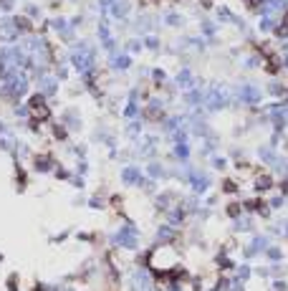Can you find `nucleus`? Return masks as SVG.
I'll return each mask as SVG.
<instances>
[{
    "instance_id": "6",
    "label": "nucleus",
    "mask_w": 288,
    "mask_h": 291,
    "mask_svg": "<svg viewBox=\"0 0 288 291\" xmlns=\"http://www.w3.org/2000/svg\"><path fill=\"white\" fill-rule=\"evenodd\" d=\"M223 192H225V195H235V192H238V182H235V180H225V182H223Z\"/></svg>"
},
{
    "instance_id": "9",
    "label": "nucleus",
    "mask_w": 288,
    "mask_h": 291,
    "mask_svg": "<svg viewBox=\"0 0 288 291\" xmlns=\"http://www.w3.org/2000/svg\"><path fill=\"white\" fill-rule=\"evenodd\" d=\"M256 274H258L261 278H268V276H271V268H268V266H258V268H256Z\"/></svg>"
},
{
    "instance_id": "1",
    "label": "nucleus",
    "mask_w": 288,
    "mask_h": 291,
    "mask_svg": "<svg viewBox=\"0 0 288 291\" xmlns=\"http://www.w3.org/2000/svg\"><path fill=\"white\" fill-rule=\"evenodd\" d=\"M263 256H266V258H268L271 264H281V261H283V248H281V246H273V243H271V246H268V251H266Z\"/></svg>"
},
{
    "instance_id": "2",
    "label": "nucleus",
    "mask_w": 288,
    "mask_h": 291,
    "mask_svg": "<svg viewBox=\"0 0 288 291\" xmlns=\"http://www.w3.org/2000/svg\"><path fill=\"white\" fill-rule=\"evenodd\" d=\"M253 188H256V192H268L273 188V178L271 175H261V178H256Z\"/></svg>"
},
{
    "instance_id": "10",
    "label": "nucleus",
    "mask_w": 288,
    "mask_h": 291,
    "mask_svg": "<svg viewBox=\"0 0 288 291\" xmlns=\"http://www.w3.org/2000/svg\"><path fill=\"white\" fill-rule=\"evenodd\" d=\"M268 291H273V288H268Z\"/></svg>"
},
{
    "instance_id": "8",
    "label": "nucleus",
    "mask_w": 288,
    "mask_h": 291,
    "mask_svg": "<svg viewBox=\"0 0 288 291\" xmlns=\"http://www.w3.org/2000/svg\"><path fill=\"white\" fill-rule=\"evenodd\" d=\"M230 291H245V284H243V281H238V278L233 276V284H230Z\"/></svg>"
},
{
    "instance_id": "4",
    "label": "nucleus",
    "mask_w": 288,
    "mask_h": 291,
    "mask_svg": "<svg viewBox=\"0 0 288 291\" xmlns=\"http://www.w3.org/2000/svg\"><path fill=\"white\" fill-rule=\"evenodd\" d=\"M251 276H253V268H251L248 264H238V268H235V278H238V281H243V284H245Z\"/></svg>"
},
{
    "instance_id": "7",
    "label": "nucleus",
    "mask_w": 288,
    "mask_h": 291,
    "mask_svg": "<svg viewBox=\"0 0 288 291\" xmlns=\"http://www.w3.org/2000/svg\"><path fill=\"white\" fill-rule=\"evenodd\" d=\"M271 288H273V291H288V281H286V278H273Z\"/></svg>"
},
{
    "instance_id": "3",
    "label": "nucleus",
    "mask_w": 288,
    "mask_h": 291,
    "mask_svg": "<svg viewBox=\"0 0 288 291\" xmlns=\"http://www.w3.org/2000/svg\"><path fill=\"white\" fill-rule=\"evenodd\" d=\"M225 213H228L230 220H240V216H243V202H228Z\"/></svg>"
},
{
    "instance_id": "5",
    "label": "nucleus",
    "mask_w": 288,
    "mask_h": 291,
    "mask_svg": "<svg viewBox=\"0 0 288 291\" xmlns=\"http://www.w3.org/2000/svg\"><path fill=\"white\" fill-rule=\"evenodd\" d=\"M5 288H8V291H20V278H18V274H10V276H8Z\"/></svg>"
}]
</instances>
